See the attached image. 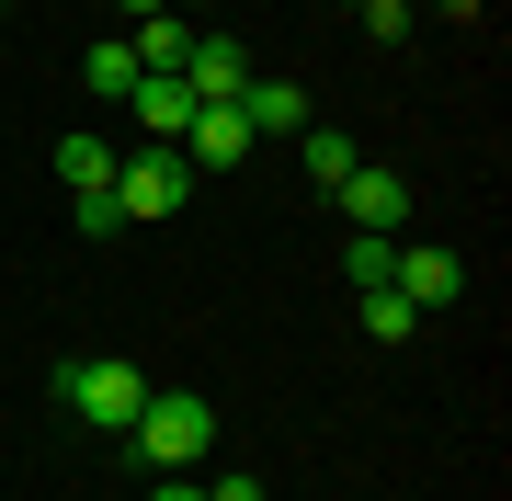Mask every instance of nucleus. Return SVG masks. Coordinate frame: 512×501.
<instances>
[{"instance_id":"nucleus-9","label":"nucleus","mask_w":512,"mask_h":501,"mask_svg":"<svg viewBox=\"0 0 512 501\" xmlns=\"http://www.w3.org/2000/svg\"><path fill=\"white\" fill-rule=\"evenodd\" d=\"M387 285H399L410 308H456V285H467V262H456V251H399V274H387Z\"/></svg>"},{"instance_id":"nucleus-19","label":"nucleus","mask_w":512,"mask_h":501,"mask_svg":"<svg viewBox=\"0 0 512 501\" xmlns=\"http://www.w3.org/2000/svg\"><path fill=\"white\" fill-rule=\"evenodd\" d=\"M114 12H126V23H148V12H160V0H114Z\"/></svg>"},{"instance_id":"nucleus-4","label":"nucleus","mask_w":512,"mask_h":501,"mask_svg":"<svg viewBox=\"0 0 512 501\" xmlns=\"http://www.w3.org/2000/svg\"><path fill=\"white\" fill-rule=\"evenodd\" d=\"M183 80H194V103H239V80H251V46H239L228 23H205V35L183 46Z\"/></svg>"},{"instance_id":"nucleus-2","label":"nucleus","mask_w":512,"mask_h":501,"mask_svg":"<svg viewBox=\"0 0 512 501\" xmlns=\"http://www.w3.org/2000/svg\"><path fill=\"white\" fill-rule=\"evenodd\" d=\"M57 399H69L92 433H126L148 410V376L126 365V353H69V365H57Z\"/></svg>"},{"instance_id":"nucleus-13","label":"nucleus","mask_w":512,"mask_h":501,"mask_svg":"<svg viewBox=\"0 0 512 501\" xmlns=\"http://www.w3.org/2000/svg\"><path fill=\"white\" fill-rule=\"evenodd\" d=\"M57 183H69V194H103L114 183V149H103V137H57Z\"/></svg>"},{"instance_id":"nucleus-12","label":"nucleus","mask_w":512,"mask_h":501,"mask_svg":"<svg viewBox=\"0 0 512 501\" xmlns=\"http://www.w3.org/2000/svg\"><path fill=\"white\" fill-rule=\"evenodd\" d=\"M296 137H308V183H319V194H342L353 171H365V149H353L342 126H296Z\"/></svg>"},{"instance_id":"nucleus-3","label":"nucleus","mask_w":512,"mask_h":501,"mask_svg":"<svg viewBox=\"0 0 512 501\" xmlns=\"http://www.w3.org/2000/svg\"><path fill=\"white\" fill-rule=\"evenodd\" d=\"M183 194H194V160H183V149H137V160H114V205H126V217H171Z\"/></svg>"},{"instance_id":"nucleus-10","label":"nucleus","mask_w":512,"mask_h":501,"mask_svg":"<svg viewBox=\"0 0 512 501\" xmlns=\"http://www.w3.org/2000/svg\"><path fill=\"white\" fill-rule=\"evenodd\" d=\"M205 35V23H183V12H148V23H126V46H137V69H183V46Z\"/></svg>"},{"instance_id":"nucleus-15","label":"nucleus","mask_w":512,"mask_h":501,"mask_svg":"<svg viewBox=\"0 0 512 501\" xmlns=\"http://www.w3.org/2000/svg\"><path fill=\"white\" fill-rule=\"evenodd\" d=\"M342 274H353V285H387V274H399V240H376V228H353V240H342Z\"/></svg>"},{"instance_id":"nucleus-16","label":"nucleus","mask_w":512,"mask_h":501,"mask_svg":"<svg viewBox=\"0 0 512 501\" xmlns=\"http://www.w3.org/2000/svg\"><path fill=\"white\" fill-rule=\"evenodd\" d=\"M69 217L92 228V240H114V228H126V205H114V183H103V194H69Z\"/></svg>"},{"instance_id":"nucleus-6","label":"nucleus","mask_w":512,"mask_h":501,"mask_svg":"<svg viewBox=\"0 0 512 501\" xmlns=\"http://www.w3.org/2000/svg\"><path fill=\"white\" fill-rule=\"evenodd\" d=\"M330 205H342L353 228H376V240H399V217H410V183H399L387 160H365V171H353V183L330 194Z\"/></svg>"},{"instance_id":"nucleus-18","label":"nucleus","mask_w":512,"mask_h":501,"mask_svg":"<svg viewBox=\"0 0 512 501\" xmlns=\"http://www.w3.org/2000/svg\"><path fill=\"white\" fill-rule=\"evenodd\" d=\"M148 501H205V479H194V467H183V479H160V490H148Z\"/></svg>"},{"instance_id":"nucleus-8","label":"nucleus","mask_w":512,"mask_h":501,"mask_svg":"<svg viewBox=\"0 0 512 501\" xmlns=\"http://www.w3.org/2000/svg\"><path fill=\"white\" fill-rule=\"evenodd\" d=\"M239 126H251V137H296V126H308V92H296V80H239Z\"/></svg>"},{"instance_id":"nucleus-11","label":"nucleus","mask_w":512,"mask_h":501,"mask_svg":"<svg viewBox=\"0 0 512 501\" xmlns=\"http://www.w3.org/2000/svg\"><path fill=\"white\" fill-rule=\"evenodd\" d=\"M80 92H92V103H126V92H137V46H126V35H103L92 57H80Z\"/></svg>"},{"instance_id":"nucleus-1","label":"nucleus","mask_w":512,"mask_h":501,"mask_svg":"<svg viewBox=\"0 0 512 501\" xmlns=\"http://www.w3.org/2000/svg\"><path fill=\"white\" fill-rule=\"evenodd\" d=\"M126 445L160 467V479H183V467L217 456V399H205V388H148V410L126 422Z\"/></svg>"},{"instance_id":"nucleus-14","label":"nucleus","mask_w":512,"mask_h":501,"mask_svg":"<svg viewBox=\"0 0 512 501\" xmlns=\"http://www.w3.org/2000/svg\"><path fill=\"white\" fill-rule=\"evenodd\" d=\"M410 331H421V308L399 285H365V342H410Z\"/></svg>"},{"instance_id":"nucleus-7","label":"nucleus","mask_w":512,"mask_h":501,"mask_svg":"<svg viewBox=\"0 0 512 501\" xmlns=\"http://www.w3.org/2000/svg\"><path fill=\"white\" fill-rule=\"evenodd\" d=\"M262 137L239 126V103H194V126H183V160L194 171H228V160H251Z\"/></svg>"},{"instance_id":"nucleus-17","label":"nucleus","mask_w":512,"mask_h":501,"mask_svg":"<svg viewBox=\"0 0 512 501\" xmlns=\"http://www.w3.org/2000/svg\"><path fill=\"white\" fill-rule=\"evenodd\" d=\"M205 501H262V479H251V467H217V479H205Z\"/></svg>"},{"instance_id":"nucleus-5","label":"nucleus","mask_w":512,"mask_h":501,"mask_svg":"<svg viewBox=\"0 0 512 501\" xmlns=\"http://www.w3.org/2000/svg\"><path fill=\"white\" fill-rule=\"evenodd\" d=\"M137 126H148V149H183V126H194V80L183 69H137Z\"/></svg>"}]
</instances>
